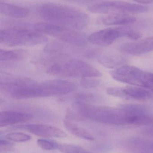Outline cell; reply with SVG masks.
Listing matches in <instances>:
<instances>
[{
  "label": "cell",
  "mask_w": 153,
  "mask_h": 153,
  "mask_svg": "<svg viewBox=\"0 0 153 153\" xmlns=\"http://www.w3.org/2000/svg\"><path fill=\"white\" fill-rule=\"evenodd\" d=\"M31 134L43 137L65 138L67 136L66 133L59 128L45 124H29L21 126Z\"/></svg>",
  "instance_id": "obj_9"
},
{
  "label": "cell",
  "mask_w": 153,
  "mask_h": 153,
  "mask_svg": "<svg viewBox=\"0 0 153 153\" xmlns=\"http://www.w3.org/2000/svg\"><path fill=\"white\" fill-rule=\"evenodd\" d=\"M37 143L39 147L46 151H52L57 149L58 145V143L55 141L45 139H38Z\"/></svg>",
  "instance_id": "obj_21"
},
{
  "label": "cell",
  "mask_w": 153,
  "mask_h": 153,
  "mask_svg": "<svg viewBox=\"0 0 153 153\" xmlns=\"http://www.w3.org/2000/svg\"><path fill=\"white\" fill-rule=\"evenodd\" d=\"M110 74L116 81L153 91V74L131 65H123Z\"/></svg>",
  "instance_id": "obj_6"
},
{
  "label": "cell",
  "mask_w": 153,
  "mask_h": 153,
  "mask_svg": "<svg viewBox=\"0 0 153 153\" xmlns=\"http://www.w3.org/2000/svg\"><path fill=\"white\" fill-rule=\"evenodd\" d=\"M47 41V37L44 34L36 30L10 28L1 29L0 31V43L8 46L36 45Z\"/></svg>",
  "instance_id": "obj_4"
},
{
  "label": "cell",
  "mask_w": 153,
  "mask_h": 153,
  "mask_svg": "<svg viewBox=\"0 0 153 153\" xmlns=\"http://www.w3.org/2000/svg\"><path fill=\"white\" fill-rule=\"evenodd\" d=\"M1 14L11 18L22 19L29 14V10L27 8L4 2L0 3Z\"/></svg>",
  "instance_id": "obj_12"
},
{
  "label": "cell",
  "mask_w": 153,
  "mask_h": 153,
  "mask_svg": "<svg viewBox=\"0 0 153 153\" xmlns=\"http://www.w3.org/2000/svg\"><path fill=\"white\" fill-rule=\"evenodd\" d=\"M57 149L62 153H93L76 145L58 143Z\"/></svg>",
  "instance_id": "obj_19"
},
{
  "label": "cell",
  "mask_w": 153,
  "mask_h": 153,
  "mask_svg": "<svg viewBox=\"0 0 153 153\" xmlns=\"http://www.w3.org/2000/svg\"><path fill=\"white\" fill-rule=\"evenodd\" d=\"M126 36L129 39L134 40H138L143 36V35L141 32L137 30H130L127 34Z\"/></svg>",
  "instance_id": "obj_24"
},
{
  "label": "cell",
  "mask_w": 153,
  "mask_h": 153,
  "mask_svg": "<svg viewBox=\"0 0 153 153\" xmlns=\"http://www.w3.org/2000/svg\"><path fill=\"white\" fill-rule=\"evenodd\" d=\"M32 118L31 114L27 112L5 111L0 113V126L2 127L25 123Z\"/></svg>",
  "instance_id": "obj_11"
},
{
  "label": "cell",
  "mask_w": 153,
  "mask_h": 153,
  "mask_svg": "<svg viewBox=\"0 0 153 153\" xmlns=\"http://www.w3.org/2000/svg\"><path fill=\"white\" fill-rule=\"evenodd\" d=\"M130 30L128 28H108L93 33L88 36V41L99 46H107L116 40L126 36Z\"/></svg>",
  "instance_id": "obj_8"
},
{
  "label": "cell",
  "mask_w": 153,
  "mask_h": 153,
  "mask_svg": "<svg viewBox=\"0 0 153 153\" xmlns=\"http://www.w3.org/2000/svg\"><path fill=\"white\" fill-rule=\"evenodd\" d=\"M101 96L95 94L90 93H81L75 95L73 100L75 103H85L99 102L102 100Z\"/></svg>",
  "instance_id": "obj_17"
},
{
  "label": "cell",
  "mask_w": 153,
  "mask_h": 153,
  "mask_svg": "<svg viewBox=\"0 0 153 153\" xmlns=\"http://www.w3.org/2000/svg\"><path fill=\"white\" fill-rule=\"evenodd\" d=\"M99 62L102 65L107 68H115L123 64L125 60L120 56L109 55L100 58Z\"/></svg>",
  "instance_id": "obj_18"
},
{
  "label": "cell",
  "mask_w": 153,
  "mask_h": 153,
  "mask_svg": "<svg viewBox=\"0 0 153 153\" xmlns=\"http://www.w3.org/2000/svg\"><path fill=\"white\" fill-rule=\"evenodd\" d=\"M93 77L83 78L81 82V85L86 89L95 88L100 83V81L98 79H92Z\"/></svg>",
  "instance_id": "obj_22"
},
{
  "label": "cell",
  "mask_w": 153,
  "mask_h": 153,
  "mask_svg": "<svg viewBox=\"0 0 153 153\" xmlns=\"http://www.w3.org/2000/svg\"><path fill=\"white\" fill-rule=\"evenodd\" d=\"M40 16L48 22L76 30L88 26L90 17L76 7L56 3H46L39 9Z\"/></svg>",
  "instance_id": "obj_1"
},
{
  "label": "cell",
  "mask_w": 153,
  "mask_h": 153,
  "mask_svg": "<svg viewBox=\"0 0 153 153\" xmlns=\"http://www.w3.org/2000/svg\"><path fill=\"white\" fill-rule=\"evenodd\" d=\"M120 50L133 55L143 54L153 51V36L123 44Z\"/></svg>",
  "instance_id": "obj_10"
},
{
  "label": "cell",
  "mask_w": 153,
  "mask_h": 153,
  "mask_svg": "<svg viewBox=\"0 0 153 153\" xmlns=\"http://www.w3.org/2000/svg\"><path fill=\"white\" fill-rule=\"evenodd\" d=\"M64 124L66 129L73 135L88 141H92L94 140V137L90 132L68 120H65Z\"/></svg>",
  "instance_id": "obj_16"
},
{
  "label": "cell",
  "mask_w": 153,
  "mask_h": 153,
  "mask_svg": "<svg viewBox=\"0 0 153 153\" xmlns=\"http://www.w3.org/2000/svg\"><path fill=\"white\" fill-rule=\"evenodd\" d=\"M107 92L109 95L115 97L126 99L122 87H110L107 89Z\"/></svg>",
  "instance_id": "obj_23"
},
{
  "label": "cell",
  "mask_w": 153,
  "mask_h": 153,
  "mask_svg": "<svg viewBox=\"0 0 153 153\" xmlns=\"http://www.w3.org/2000/svg\"><path fill=\"white\" fill-rule=\"evenodd\" d=\"M136 19L131 14H109L102 19V22L107 26L125 25L132 24L135 22Z\"/></svg>",
  "instance_id": "obj_13"
},
{
  "label": "cell",
  "mask_w": 153,
  "mask_h": 153,
  "mask_svg": "<svg viewBox=\"0 0 153 153\" xmlns=\"http://www.w3.org/2000/svg\"><path fill=\"white\" fill-rule=\"evenodd\" d=\"M90 12L98 14H137L146 12L147 6L122 1H105L90 5L87 9Z\"/></svg>",
  "instance_id": "obj_7"
},
{
  "label": "cell",
  "mask_w": 153,
  "mask_h": 153,
  "mask_svg": "<svg viewBox=\"0 0 153 153\" xmlns=\"http://www.w3.org/2000/svg\"><path fill=\"white\" fill-rule=\"evenodd\" d=\"M77 86L66 80H54L38 82L33 81L10 93L15 99L42 98L67 94L76 90Z\"/></svg>",
  "instance_id": "obj_2"
},
{
  "label": "cell",
  "mask_w": 153,
  "mask_h": 153,
  "mask_svg": "<svg viewBox=\"0 0 153 153\" xmlns=\"http://www.w3.org/2000/svg\"><path fill=\"white\" fill-rule=\"evenodd\" d=\"M28 56V52L23 49L11 50L1 49L0 51L1 62L22 61L27 58Z\"/></svg>",
  "instance_id": "obj_15"
},
{
  "label": "cell",
  "mask_w": 153,
  "mask_h": 153,
  "mask_svg": "<svg viewBox=\"0 0 153 153\" xmlns=\"http://www.w3.org/2000/svg\"><path fill=\"white\" fill-rule=\"evenodd\" d=\"M132 1L138 3L144 4L152 3L153 2V0H132Z\"/></svg>",
  "instance_id": "obj_25"
},
{
  "label": "cell",
  "mask_w": 153,
  "mask_h": 153,
  "mask_svg": "<svg viewBox=\"0 0 153 153\" xmlns=\"http://www.w3.org/2000/svg\"><path fill=\"white\" fill-rule=\"evenodd\" d=\"M33 27L37 32L76 46H85L89 41L88 36L84 33L50 22H37Z\"/></svg>",
  "instance_id": "obj_5"
},
{
  "label": "cell",
  "mask_w": 153,
  "mask_h": 153,
  "mask_svg": "<svg viewBox=\"0 0 153 153\" xmlns=\"http://www.w3.org/2000/svg\"><path fill=\"white\" fill-rule=\"evenodd\" d=\"M6 139L16 143L28 142L31 139V137L27 134L21 132H12L5 136Z\"/></svg>",
  "instance_id": "obj_20"
},
{
  "label": "cell",
  "mask_w": 153,
  "mask_h": 153,
  "mask_svg": "<svg viewBox=\"0 0 153 153\" xmlns=\"http://www.w3.org/2000/svg\"><path fill=\"white\" fill-rule=\"evenodd\" d=\"M47 73L63 77H98L102 74L95 67L80 59L62 58L49 62L45 65Z\"/></svg>",
  "instance_id": "obj_3"
},
{
  "label": "cell",
  "mask_w": 153,
  "mask_h": 153,
  "mask_svg": "<svg viewBox=\"0 0 153 153\" xmlns=\"http://www.w3.org/2000/svg\"><path fill=\"white\" fill-rule=\"evenodd\" d=\"M124 93L126 99H135L137 100H147L150 99L151 94L144 88L138 86H127L123 87Z\"/></svg>",
  "instance_id": "obj_14"
}]
</instances>
